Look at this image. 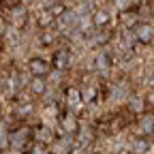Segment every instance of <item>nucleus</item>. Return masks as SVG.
I'll list each match as a JSON object with an SVG mask.
<instances>
[{
    "label": "nucleus",
    "mask_w": 154,
    "mask_h": 154,
    "mask_svg": "<svg viewBox=\"0 0 154 154\" xmlns=\"http://www.w3.org/2000/svg\"><path fill=\"white\" fill-rule=\"evenodd\" d=\"M146 94H131L128 96V101H126V109L131 111V113H137V116H141V113H146Z\"/></svg>",
    "instance_id": "8"
},
{
    "label": "nucleus",
    "mask_w": 154,
    "mask_h": 154,
    "mask_svg": "<svg viewBox=\"0 0 154 154\" xmlns=\"http://www.w3.org/2000/svg\"><path fill=\"white\" fill-rule=\"evenodd\" d=\"M148 150H150L148 139H139V137H137V141H135V146H133V152H135V154H146Z\"/></svg>",
    "instance_id": "16"
},
{
    "label": "nucleus",
    "mask_w": 154,
    "mask_h": 154,
    "mask_svg": "<svg viewBox=\"0 0 154 154\" xmlns=\"http://www.w3.org/2000/svg\"><path fill=\"white\" fill-rule=\"evenodd\" d=\"M51 69H54L51 62L45 60V58H30V60H28V71H30L32 77H43V75H47Z\"/></svg>",
    "instance_id": "4"
},
{
    "label": "nucleus",
    "mask_w": 154,
    "mask_h": 154,
    "mask_svg": "<svg viewBox=\"0 0 154 154\" xmlns=\"http://www.w3.org/2000/svg\"><path fill=\"white\" fill-rule=\"evenodd\" d=\"M56 38H58V32H56L54 28H47V30H43V32H41V43H43L45 47H47V45H51Z\"/></svg>",
    "instance_id": "14"
},
{
    "label": "nucleus",
    "mask_w": 154,
    "mask_h": 154,
    "mask_svg": "<svg viewBox=\"0 0 154 154\" xmlns=\"http://www.w3.org/2000/svg\"><path fill=\"white\" fill-rule=\"evenodd\" d=\"M30 141H32V128H28V126L13 128L9 133V146H13V148H22L24 150Z\"/></svg>",
    "instance_id": "2"
},
{
    "label": "nucleus",
    "mask_w": 154,
    "mask_h": 154,
    "mask_svg": "<svg viewBox=\"0 0 154 154\" xmlns=\"http://www.w3.org/2000/svg\"><path fill=\"white\" fill-rule=\"evenodd\" d=\"M92 24H96L99 28H107V24H111V17H109L107 11L99 9V11H94V15H92Z\"/></svg>",
    "instance_id": "13"
},
{
    "label": "nucleus",
    "mask_w": 154,
    "mask_h": 154,
    "mask_svg": "<svg viewBox=\"0 0 154 154\" xmlns=\"http://www.w3.org/2000/svg\"><path fill=\"white\" fill-rule=\"evenodd\" d=\"M120 24L124 28H137L141 22H139V9L137 7H133L128 11H122L120 13Z\"/></svg>",
    "instance_id": "9"
},
{
    "label": "nucleus",
    "mask_w": 154,
    "mask_h": 154,
    "mask_svg": "<svg viewBox=\"0 0 154 154\" xmlns=\"http://www.w3.org/2000/svg\"><path fill=\"white\" fill-rule=\"evenodd\" d=\"M58 122H60L64 135H77V131H79V124H77L75 113L69 111V109H62V111H60V116H58Z\"/></svg>",
    "instance_id": "3"
},
{
    "label": "nucleus",
    "mask_w": 154,
    "mask_h": 154,
    "mask_svg": "<svg viewBox=\"0 0 154 154\" xmlns=\"http://www.w3.org/2000/svg\"><path fill=\"white\" fill-rule=\"evenodd\" d=\"M64 96H66V107H64V109H69V111H73V113H75V111H79V109L86 105L79 88H69Z\"/></svg>",
    "instance_id": "5"
},
{
    "label": "nucleus",
    "mask_w": 154,
    "mask_h": 154,
    "mask_svg": "<svg viewBox=\"0 0 154 154\" xmlns=\"http://www.w3.org/2000/svg\"><path fill=\"white\" fill-rule=\"evenodd\" d=\"M47 9H49V13H51L54 17H56V15H58V17H60V15H64V13L69 11L64 2H54V5H51V7H47Z\"/></svg>",
    "instance_id": "17"
},
{
    "label": "nucleus",
    "mask_w": 154,
    "mask_h": 154,
    "mask_svg": "<svg viewBox=\"0 0 154 154\" xmlns=\"http://www.w3.org/2000/svg\"><path fill=\"white\" fill-rule=\"evenodd\" d=\"M135 36H137V43L150 45L154 41V26L150 22H141L137 28H135Z\"/></svg>",
    "instance_id": "6"
},
{
    "label": "nucleus",
    "mask_w": 154,
    "mask_h": 154,
    "mask_svg": "<svg viewBox=\"0 0 154 154\" xmlns=\"http://www.w3.org/2000/svg\"><path fill=\"white\" fill-rule=\"evenodd\" d=\"M75 148L73 139H71V135H62L60 139H56L51 146H49V152L51 154H71Z\"/></svg>",
    "instance_id": "7"
},
{
    "label": "nucleus",
    "mask_w": 154,
    "mask_h": 154,
    "mask_svg": "<svg viewBox=\"0 0 154 154\" xmlns=\"http://www.w3.org/2000/svg\"><path fill=\"white\" fill-rule=\"evenodd\" d=\"M94 64H96V69H109L111 66V56L99 54V56H96V60H94Z\"/></svg>",
    "instance_id": "15"
},
{
    "label": "nucleus",
    "mask_w": 154,
    "mask_h": 154,
    "mask_svg": "<svg viewBox=\"0 0 154 154\" xmlns=\"http://www.w3.org/2000/svg\"><path fill=\"white\" fill-rule=\"evenodd\" d=\"M28 92L38 96V94H45V79L43 77H32L30 84H28Z\"/></svg>",
    "instance_id": "12"
},
{
    "label": "nucleus",
    "mask_w": 154,
    "mask_h": 154,
    "mask_svg": "<svg viewBox=\"0 0 154 154\" xmlns=\"http://www.w3.org/2000/svg\"><path fill=\"white\" fill-rule=\"evenodd\" d=\"M135 128V135H137L139 139H148L150 135H154V111H146V113H141L137 120H135V124H133Z\"/></svg>",
    "instance_id": "1"
},
{
    "label": "nucleus",
    "mask_w": 154,
    "mask_h": 154,
    "mask_svg": "<svg viewBox=\"0 0 154 154\" xmlns=\"http://www.w3.org/2000/svg\"><path fill=\"white\" fill-rule=\"evenodd\" d=\"M0 88H2V79H0Z\"/></svg>",
    "instance_id": "20"
},
{
    "label": "nucleus",
    "mask_w": 154,
    "mask_h": 154,
    "mask_svg": "<svg viewBox=\"0 0 154 154\" xmlns=\"http://www.w3.org/2000/svg\"><path fill=\"white\" fill-rule=\"evenodd\" d=\"M71 51L66 49V47H60L56 54H54V60H51V66L54 69H58V71H62V69H66L69 64H71Z\"/></svg>",
    "instance_id": "10"
},
{
    "label": "nucleus",
    "mask_w": 154,
    "mask_h": 154,
    "mask_svg": "<svg viewBox=\"0 0 154 154\" xmlns=\"http://www.w3.org/2000/svg\"><path fill=\"white\" fill-rule=\"evenodd\" d=\"M92 137H94L92 126L90 128L88 126H79V131H77V135H75V143L77 146H88V143H92Z\"/></svg>",
    "instance_id": "11"
},
{
    "label": "nucleus",
    "mask_w": 154,
    "mask_h": 154,
    "mask_svg": "<svg viewBox=\"0 0 154 154\" xmlns=\"http://www.w3.org/2000/svg\"><path fill=\"white\" fill-rule=\"evenodd\" d=\"M146 105H148L150 109H154V92H148V94H146Z\"/></svg>",
    "instance_id": "19"
},
{
    "label": "nucleus",
    "mask_w": 154,
    "mask_h": 154,
    "mask_svg": "<svg viewBox=\"0 0 154 154\" xmlns=\"http://www.w3.org/2000/svg\"><path fill=\"white\" fill-rule=\"evenodd\" d=\"M9 128L5 126V124H0V148H7L9 146Z\"/></svg>",
    "instance_id": "18"
}]
</instances>
